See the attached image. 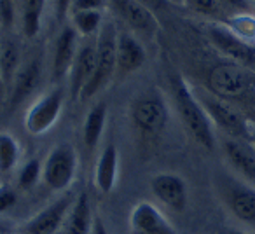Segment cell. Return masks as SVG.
<instances>
[{
	"instance_id": "1",
	"label": "cell",
	"mask_w": 255,
	"mask_h": 234,
	"mask_svg": "<svg viewBox=\"0 0 255 234\" xmlns=\"http://www.w3.org/2000/svg\"><path fill=\"white\" fill-rule=\"evenodd\" d=\"M171 82H173L171 86H173L175 105H177L178 116H180L185 129L196 143L212 150L215 147V133H213V124L210 121L206 110L203 109L196 93L185 82L184 77L177 75Z\"/></svg>"
},
{
	"instance_id": "2",
	"label": "cell",
	"mask_w": 255,
	"mask_h": 234,
	"mask_svg": "<svg viewBox=\"0 0 255 234\" xmlns=\"http://www.w3.org/2000/svg\"><path fill=\"white\" fill-rule=\"evenodd\" d=\"M117 30L114 23H103L96 40V68L91 81L81 93L79 100H89L100 93L116 74Z\"/></svg>"
},
{
	"instance_id": "3",
	"label": "cell",
	"mask_w": 255,
	"mask_h": 234,
	"mask_svg": "<svg viewBox=\"0 0 255 234\" xmlns=\"http://www.w3.org/2000/svg\"><path fill=\"white\" fill-rule=\"evenodd\" d=\"M79 156L70 143L53 147L42 163V182L53 192H67L77 175Z\"/></svg>"
},
{
	"instance_id": "4",
	"label": "cell",
	"mask_w": 255,
	"mask_h": 234,
	"mask_svg": "<svg viewBox=\"0 0 255 234\" xmlns=\"http://www.w3.org/2000/svg\"><path fill=\"white\" fill-rule=\"evenodd\" d=\"M131 121L143 135H157L168 124V107L163 96L156 91H147L131 103Z\"/></svg>"
},
{
	"instance_id": "5",
	"label": "cell",
	"mask_w": 255,
	"mask_h": 234,
	"mask_svg": "<svg viewBox=\"0 0 255 234\" xmlns=\"http://www.w3.org/2000/svg\"><path fill=\"white\" fill-rule=\"evenodd\" d=\"M65 105L63 89L56 88L42 95L25 116V128L30 135L40 136L47 133L60 119Z\"/></svg>"
},
{
	"instance_id": "6",
	"label": "cell",
	"mask_w": 255,
	"mask_h": 234,
	"mask_svg": "<svg viewBox=\"0 0 255 234\" xmlns=\"http://www.w3.org/2000/svg\"><path fill=\"white\" fill-rule=\"evenodd\" d=\"M196 96H198L199 103L208 114L212 124H217L231 138L240 140L248 135V126L245 117L234 107H231L224 98L213 95V93H199Z\"/></svg>"
},
{
	"instance_id": "7",
	"label": "cell",
	"mask_w": 255,
	"mask_h": 234,
	"mask_svg": "<svg viewBox=\"0 0 255 234\" xmlns=\"http://www.w3.org/2000/svg\"><path fill=\"white\" fill-rule=\"evenodd\" d=\"M219 192L227 210L240 222L255 227V187L236 178H222Z\"/></svg>"
},
{
	"instance_id": "8",
	"label": "cell",
	"mask_w": 255,
	"mask_h": 234,
	"mask_svg": "<svg viewBox=\"0 0 255 234\" xmlns=\"http://www.w3.org/2000/svg\"><path fill=\"white\" fill-rule=\"evenodd\" d=\"M212 93L220 98H236L250 89L252 79L247 67L236 63L217 65L208 75Z\"/></svg>"
},
{
	"instance_id": "9",
	"label": "cell",
	"mask_w": 255,
	"mask_h": 234,
	"mask_svg": "<svg viewBox=\"0 0 255 234\" xmlns=\"http://www.w3.org/2000/svg\"><path fill=\"white\" fill-rule=\"evenodd\" d=\"M74 201V192H63L56 201L47 205L42 212L35 213L23 226V234H58V229L67 222Z\"/></svg>"
},
{
	"instance_id": "10",
	"label": "cell",
	"mask_w": 255,
	"mask_h": 234,
	"mask_svg": "<svg viewBox=\"0 0 255 234\" xmlns=\"http://www.w3.org/2000/svg\"><path fill=\"white\" fill-rule=\"evenodd\" d=\"M210 42L233 63L241 65V67H252L255 63V49L252 44L245 42L243 39L233 33L227 25L222 23H212L208 26Z\"/></svg>"
},
{
	"instance_id": "11",
	"label": "cell",
	"mask_w": 255,
	"mask_h": 234,
	"mask_svg": "<svg viewBox=\"0 0 255 234\" xmlns=\"http://www.w3.org/2000/svg\"><path fill=\"white\" fill-rule=\"evenodd\" d=\"M150 191L156 199L173 212H184L189 203V191L184 177L171 171H161L150 178Z\"/></svg>"
},
{
	"instance_id": "12",
	"label": "cell",
	"mask_w": 255,
	"mask_h": 234,
	"mask_svg": "<svg viewBox=\"0 0 255 234\" xmlns=\"http://www.w3.org/2000/svg\"><path fill=\"white\" fill-rule=\"evenodd\" d=\"M131 234H177L171 220L150 201H140L129 212Z\"/></svg>"
},
{
	"instance_id": "13",
	"label": "cell",
	"mask_w": 255,
	"mask_h": 234,
	"mask_svg": "<svg viewBox=\"0 0 255 234\" xmlns=\"http://www.w3.org/2000/svg\"><path fill=\"white\" fill-rule=\"evenodd\" d=\"M147 60V53L136 37L131 33H117L116 47V72L129 75L140 70Z\"/></svg>"
},
{
	"instance_id": "14",
	"label": "cell",
	"mask_w": 255,
	"mask_h": 234,
	"mask_svg": "<svg viewBox=\"0 0 255 234\" xmlns=\"http://www.w3.org/2000/svg\"><path fill=\"white\" fill-rule=\"evenodd\" d=\"M112 2L121 18L136 32L154 35L159 30V23L154 16V11L145 7L142 2L138 0H112Z\"/></svg>"
},
{
	"instance_id": "15",
	"label": "cell",
	"mask_w": 255,
	"mask_h": 234,
	"mask_svg": "<svg viewBox=\"0 0 255 234\" xmlns=\"http://www.w3.org/2000/svg\"><path fill=\"white\" fill-rule=\"evenodd\" d=\"M77 37L79 33L74 30V26H65L60 32L54 44V53H53V79L54 81H61L70 74L72 63H74L75 56H77Z\"/></svg>"
},
{
	"instance_id": "16",
	"label": "cell",
	"mask_w": 255,
	"mask_h": 234,
	"mask_svg": "<svg viewBox=\"0 0 255 234\" xmlns=\"http://www.w3.org/2000/svg\"><path fill=\"white\" fill-rule=\"evenodd\" d=\"M40 77H42V67H40L39 60H32L28 63L21 65L18 75H16L12 88L7 95V102L11 109H16L21 105L28 96L33 95L40 84Z\"/></svg>"
},
{
	"instance_id": "17",
	"label": "cell",
	"mask_w": 255,
	"mask_h": 234,
	"mask_svg": "<svg viewBox=\"0 0 255 234\" xmlns=\"http://www.w3.org/2000/svg\"><path fill=\"white\" fill-rule=\"evenodd\" d=\"M95 68H96V46L86 44V46L79 47L77 56H75L70 68V93L74 100L81 98L82 89L91 81L93 74H95Z\"/></svg>"
},
{
	"instance_id": "18",
	"label": "cell",
	"mask_w": 255,
	"mask_h": 234,
	"mask_svg": "<svg viewBox=\"0 0 255 234\" xmlns=\"http://www.w3.org/2000/svg\"><path fill=\"white\" fill-rule=\"evenodd\" d=\"M117 175H119V150L114 143H109L96 161L93 173L95 187L102 194H110L117 184Z\"/></svg>"
},
{
	"instance_id": "19",
	"label": "cell",
	"mask_w": 255,
	"mask_h": 234,
	"mask_svg": "<svg viewBox=\"0 0 255 234\" xmlns=\"http://www.w3.org/2000/svg\"><path fill=\"white\" fill-rule=\"evenodd\" d=\"M224 152L229 164L247 180H255V150L247 142L238 138H227L224 142Z\"/></svg>"
},
{
	"instance_id": "20",
	"label": "cell",
	"mask_w": 255,
	"mask_h": 234,
	"mask_svg": "<svg viewBox=\"0 0 255 234\" xmlns=\"http://www.w3.org/2000/svg\"><path fill=\"white\" fill-rule=\"evenodd\" d=\"M19 68H21V54H19L18 44L11 39L0 40V77H2L7 95Z\"/></svg>"
},
{
	"instance_id": "21",
	"label": "cell",
	"mask_w": 255,
	"mask_h": 234,
	"mask_svg": "<svg viewBox=\"0 0 255 234\" xmlns=\"http://www.w3.org/2000/svg\"><path fill=\"white\" fill-rule=\"evenodd\" d=\"M93 213L89 205V196L86 192H81L75 196L74 206L67 219V229L65 234H89L93 227Z\"/></svg>"
},
{
	"instance_id": "22",
	"label": "cell",
	"mask_w": 255,
	"mask_h": 234,
	"mask_svg": "<svg viewBox=\"0 0 255 234\" xmlns=\"http://www.w3.org/2000/svg\"><path fill=\"white\" fill-rule=\"evenodd\" d=\"M107 114H109V109H107L105 102L95 103L89 109L84 121V128H82V138H84V143L88 149H95L98 145L107 124Z\"/></svg>"
},
{
	"instance_id": "23",
	"label": "cell",
	"mask_w": 255,
	"mask_h": 234,
	"mask_svg": "<svg viewBox=\"0 0 255 234\" xmlns=\"http://www.w3.org/2000/svg\"><path fill=\"white\" fill-rule=\"evenodd\" d=\"M21 5V30L26 39H35L42 25L46 0H19Z\"/></svg>"
},
{
	"instance_id": "24",
	"label": "cell",
	"mask_w": 255,
	"mask_h": 234,
	"mask_svg": "<svg viewBox=\"0 0 255 234\" xmlns=\"http://www.w3.org/2000/svg\"><path fill=\"white\" fill-rule=\"evenodd\" d=\"M21 147L14 135L0 131V173H11L19 163Z\"/></svg>"
},
{
	"instance_id": "25",
	"label": "cell",
	"mask_w": 255,
	"mask_h": 234,
	"mask_svg": "<svg viewBox=\"0 0 255 234\" xmlns=\"http://www.w3.org/2000/svg\"><path fill=\"white\" fill-rule=\"evenodd\" d=\"M102 11H74L72 26L82 37H91L102 28Z\"/></svg>"
},
{
	"instance_id": "26",
	"label": "cell",
	"mask_w": 255,
	"mask_h": 234,
	"mask_svg": "<svg viewBox=\"0 0 255 234\" xmlns=\"http://www.w3.org/2000/svg\"><path fill=\"white\" fill-rule=\"evenodd\" d=\"M233 33H236L245 42L254 44L255 42V16L250 12H238L231 16L229 21L226 23Z\"/></svg>"
},
{
	"instance_id": "27",
	"label": "cell",
	"mask_w": 255,
	"mask_h": 234,
	"mask_svg": "<svg viewBox=\"0 0 255 234\" xmlns=\"http://www.w3.org/2000/svg\"><path fill=\"white\" fill-rule=\"evenodd\" d=\"M42 178V163L39 159H28L18 171V185L21 191L33 189Z\"/></svg>"
},
{
	"instance_id": "28",
	"label": "cell",
	"mask_w": 255,
	"mask_h": 234,
	"mask_svg": "<svg viewBox=\"0 0 255 234\" xmlns=\"http://www.w3.org/2000/svg\"><path fill=\"white\" fill-rule=\"evenodd\" d=\"M184 5H187L191 11L198 12V14L208 16V18H219L224 11L219 0H184Z\"/></svg>"
},
{
	"instance_id": "29",
	"label": "cell",
	"mask_w": 255,
	"mask_h": 234,
	"mask_svg": "<svg viewBox=\"0 0 255 234\" xmlns=\"http://www.w3.org/2000/svg\"><path fill=\"white\" fill-rule=\"evenodd\" d=\"M16 14V0H0V19L4 26H12Z\"/></svg>"
},
{
	"instance_id": "30",
	"label": "cell",
	"mask_w": 255,
	"mask_h": 234,
	"mask_svg": "<svg viewBox=\"0 0 255 234\" xmlns=\"http://www.w3.org/2000/svg\"><path fill=\"white\" fill-rule=\"evenodd\" d=\"M16 201H18V194H16L14 189L2 185L0 187V213L9 212L16 205Z\"/></svg>"
},
{
	"instance_id": "31",
	"label": "cell",
	"mask_w": 255,
	"mask_h": 234,
	"mask_svg": "<svg viewBox=\"0 0 255 234\" xmlns=\"http://www.w3.org/2000/svg\"><path fill=\"white\" fill-rule=\"evenodd\" d=\"M105 7V0H74V11H102Z\"/></svg>"
},
{
	"instance_id": "32",
	"label": "cell",
	"mask_w": 255,
	"mask_h": 234,
	"mask_svg": "<svg viewBox=\"0 0 255 234\" xmlns=\"http://www.w3.org/2000/svg\"><path fill=\"white\" fill-rule=\"evenodd\" d=\"M219 4L222 5L224 9H231V11H236V12L250 11L248 0H219Z\"/></svg>"
},
{
	"instance_id": "33",
	"label": "cell",
	"mask_w": 255,
	"mask_h": 234,
	"mask_svg": "<svg viewBox=\"0 0 255 234\" xmlns=\"http://www.w3.org/2000/svg\"><path fill=\"white\" fill-rule=\"evenodd\" d=\"M72 5H74V0H56V18L60 21H63L67 18Z\"/></svg>"
},
{
	"instance_id": "34",
	"label": "cell",
	"mask_w": 255,
	"mask_h": 234,
	"mask_svg": "<svg viewBox=\"0 0 255 234\" xmlns=\"http://www.w3.org/2000/svg\"><path fill=\"white\" fill-rule=\"evenodd\" d=\"M89 234H110L109 229H107V226L103 224V220L100 219V217H96L95 220H93V227H91V233Z\"/></svg>"
},
{
	"instance_id": "35",
	"label": "cell",
	"mask_w": 255,
	"mask_h": 234,
	"mask_svg": "<svg viewBox=\"0 0 255 234\" xmlns=\"http://www.w3.org/2000/svg\"><path fill=\"white\" fill-rule=\"evenodd\" d=\"M138 2H142L145 7H149L150 11H154V9H157L163 2H166V0H138Z\"/></svg>"
},
{
	"instance_id": "36",
	"label": "cell",
	"mask_w": 255,
	"mask_h": 234,
	"mask_svg": "<svg viewBox=\"0 0 255 234\" xmlns=\"http://www.w3.org/2000/svg\"><path fill=\"white\" fill-rule=\"evenodd\" d=\"M4 100H7V93H5L4 82H2V77H0V102H4Z\"/></svg>"
},
{
	"instance_id": "37",
	"label": "cell",
	"mask_w": 255,
	"mask_h": 234,
	"mask_svg": "<svg viewBox=\"0 0 255 234\" xmlns=\"http://www.w3.org/2000/svg\"><path fill=\"white\" fill-rule=\"evenodd\" d=\"M170 4H175V5H182L184 4V0H168Z\"/></svg>"
},
{
	"instance_id": "38",
	"label": "cell",
	"mask_w": 255,
	"mask_h": 234,
	"mask_svg": "<svg viewBox=\"0 0 255 234\" xmlns=\"http://www.w3.org/2000/svg\"><path fill=\"white\" fill-rule=\"evenodd\" d=\"M229 234H250V233H241V231H231Z\"/></svg>"
},
{
	"instance_id": "39",
	"label": "cell",
	"mask_w": 255,
	"mask_h": 234,
	"mask_svg": "<svg viewBox=\"0 0 255 234\" xmlns=\"http://www.w3.org/2000/svg\"><path fill=\"white\" fill-rule=\"evenodd\" d=\"M254 4H255V0H254Z\"/></svg>"
}]
</instances>
